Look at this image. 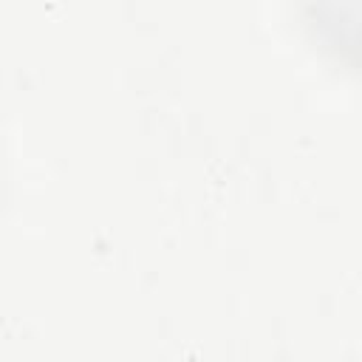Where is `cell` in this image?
<instances>
[{
    "instance_id": "obj_1",
    "label": "cell",
    "mask_w": 362,
    "mask_h": 362,
    "mask_svg": "<svg viewBox=\"0 0 362 362\" xmlns=\"http://www.w3.org/2000/svg\"><path fill=\"white\" fill-rule=\"evenodd\" d=\"M303 8L322 48L362 71V0H303Z\"/></svg>"
}]
</instances>
